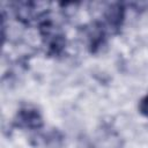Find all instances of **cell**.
Segmentation results:
<instances>
[{"label": "cell", "mask_w": 148, "mask_h": 148, "mask_svg": "<svg viewBox=\"0 0 148 148\" xmlns=\"http://www.w3.org/2000/svg\"><path fill=\"white\" fill-rule=\"evenodd\" d=\"M139 111L142 116L148 117V94L142 97L139 102Z\"/></svg>", "instance_id": "8992f818"}, {"label": "cell", "mask_w": 148, "mask_h": 148, "mask_svg": "<svg viewBox=\"0 0 148 148\" xmlns=\"http://www.w3.org/2000/svg\"><path fill=\"white\" fill-rule=\"evenodd\" d=\"M105 44V30L102 23L95 22L88 31V49L91 53H97Z\"/></svg>", "instance_id": "3957f363"}, {"label": "cell", "mask_w": 148, "mask_h": 148, "mask_svg": "<svg viewBox=\"0 0 148 148\" xmlns=\"http://www.w3.org/2000/svg\"><path fill=\"white\" fill-rule=\"evenodd\" d=\"M35 2H30V1H20L16 2L14 6V13L16 18L23 23V24H28L30 23L34 17H35Z\"/></svg>", "instance_id": "5b68a950"}, {"label": "cell", "mask_w": 148, "mask_h": 148, "mask_svg": "<svg viewBox=\"0 0 148 148\" xmlns=\"http://www.w3.org/2000/svg\"><path fill=\"white\" fill-rule=\"evenodd\" d=\"M46 46H47V54L51 57H58L61 56V53L65 51L66 47V37L61 31H56L51 36L46 37L45 39Z\"/></svg>", "instance_id": "277c9868"}, {"label": "cell", "mask_w": 148, "mask_h": 148, "mask_svg": "<svg viewBox=\"0 0 148 148\" xmlns=\"http://www.w3.org/2000/svg\"><path fill=\"white\" fill-rule=\"evenodd\" d=\"M16 126L28 130H39L43 127L44 121L40 112L34 108H22L15 117Z\"/></svg>", "instance_id": "6da1fadb"}, {"label": "cell", "mask_w": 148, "mask_h": 148, "mask_svg": "<svg viewBox=\"0 0 148 148\" xmlns=\"http://www.w3.org/2000/svg\"><path fill=\"white\" fill-rule=\"evenodd\" d=\"M104 17H105V22H106L108 27L112 31L117 32L124 23V18H125V8H124V6L119 2L110 5L105 10Z\"/></svg>", "instance_id": "7a4b0ae2"}]
</instances>
